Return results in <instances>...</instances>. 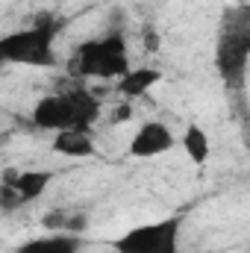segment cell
<instances>
[{"label": "cell", "instance_id": "30bf717a", "mask_svg": "<svg viewBox=\"0 0 250 253\" xmlns=\"http://www.w3.org/2000/svg\"><path fill=\"white\" fill-rule=\"evenodd\" d=\"M180 147H183V153L188 156V162H191L194 168H206L209 159H212V138H209V132L200 124H188L186 129H183Z\"/></svg>", "mask_w": 250, "mask_h": 253}, {"label": "cell", "instance_id": "277c9868", "mask_svg": "<svg viewBox=\"0 0 250 253\" xmlns=\"http://www.w3.org/2000/svg\"><path fill=\"white\" fill-rule=\"evenodd\" d=\"M115 253H183V218L168 215L129 227L112 242Z\"/></svg>", "mask_w": 250, "mask_h": 253}, {"label": "cell", "instance_id": "9c48e42d", "mask_svg": "<svg viewBox=\"0 0 250 253\" xmlns=\"http://www.w3.org/2000/svg\"><path fill=\"white\" fill-rule=\"evenodd\" d=\"M50 147H53V153L68 156V159H91V156H97V144H94L91 129H62V132H53Z\"/></svg>", "mask_w": 250, "mask_h": 253}, {"label": "cell", "instance_id": "5b68a950", "mask_svg": "<svg viewBox=\"0 0 250 253\" xmlns=\"http://www.w3.org/2000/svg\"><path fill=\"white\" fill-rule=\"evenodd\" d=\"M248 56H250V27L245 21V15H242L239 24H227V30L218 39V50H215L218 74L227 85H242L245 83Z\"/></svg>", "mask_w": 250, "mask_h": 253}, {"label": "cell", "instance_id": "ba28073f", "mask_svg": "<svg viewBox=\"0 0 250 253\" xmlns=\"http://www.w3.org/2000/svg\"><path fill=\"white\" fill-rule=\"evenodd\" d=\"M162 83V71L159 68H150V65H138V68H129L121 80H115V91L124 97V100H141L150 94V88H156Z\"/></svg>", "mask_w": 250, "mask_h": 253}, {"label": "cell", "instance_id": "7a4b0ae2", "mask_svg": "<svg viewBox=\"0 0 250 253\" xmlns=\"http://www.w3.org/2000/svg\"><path fill=\"white\" fill-rule=\"evenodd\" d=\"M56 39H59V21L53 15H42L21 30H9L0 36V65L53 68L59 65Z\"/></svg>", "mask_w": 250, "mask_h": 253}, {"label": "cell", "instance_id": "52a82bcc", "mask_svg": "<svg viewBox=\"0 0 250 253\" xmlns=\"http://www.w3.org/2000/svg\"><path fill=\"white\" fill-rule=\"evenodd\" d=\"M0 183L9 186L18 206H30L36 203L39 197H44L50 183H53V171H44V168H33V171H15V168H6L0 174Z\"/></svg>", "mask_w": 250, "mask_h": 253}, {"label": "cell", "instance_id": "8992f818", "mask_svg": "<svg viewBox=\"0 0 250 253\" xmlns=\"http://www.w3.org/2000/svg\"><path fill=\"white\" fill-rule=\"evenodd\" d=\"M177 135L171 132V126L162 121H144L132 132V138L126 141V153L132 159H159L168 150H174Z\"/></svg>", "mask_w": 250, "mask_h": 253}, {"label": "cell", "instance_id": "8fae6325", "mask_svg": "<svg viewBox=\"0 0 250 253\" xmlns=\"http://www.w3.org/2000/svg\"><path fill=\"white\" fill-rule=\"evenodd\" d=\"M15 253H80V239L71 233H47L21 242Z\"/></svg>", "mask_w": 250, "mask_h": 253}, {"label": "cell", "instance_id": "3957f363", "mask_svg": "<svg viewBox=\"0 0 250 253\" xmlns=\"http://www.w3.org/2000/svg\"><path fill=\"white\" fill-rule=\"evenodd\" d=\"M129 68V42L121 30L80 42L68 59V71L77 80H121Z\"/></svg>", "mask_w": 250, "mask_h": 253}, {"label": "cell", "instance_id": "6da1fadb", "mask_svg": "<svg viewBox=\"0 0 250 253\" xmlns=\"http://www.w3.org/2000/svg\"><path fill=\"white\" fill-rule=\"evenodd\" d=\"M103 115V103L85 91L83 85L50 91L33 103L30 121L44 132H62V129H91Z\"/></svg>", "mask_w": 250, "mask_h": 253}]
</instances>
